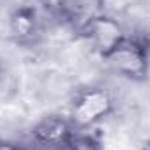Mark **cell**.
Instances as JSON below:
<instances>
[{"instance_id":"obj_1","label":"cell","mask_w":150,"mask_h":150,"mask_svg":"<svg viewBox=\"0 0 150 150\" xmlns=\"http://www.w3.org/2000/svg\"><path fill=\"white\" fill-rule=\"evenodd\" d=\"M113 74L131 82H143L150 72V44L145 37L127 35L103 59Z\"/></svg>"},{"instance_id":"obj_3","label":"cell","mask_w":150,"mask_h":150,"mask_svg":"<svg viewBox=\"0 0 150 150\" xmlns=\"http://www.w3.org/2000/svg\"><path fill=\"white\" fill-rule=\"evenodd\" d=\"M79 33L101 59H105L127 37L124 26L115 18L107 14L87 16L79 25Z\"/></svg>"},{"instance_id":"obj_6","label":"cell","mask_w":150,"mask_h":150,"mask_svg":"<svg viewBox=\"0 0 150 150\" xmlns=\"http://www.w3.org/2000/svg\"><path fill=\"white\" fill-rule=\"evenodd\" d=\"M63 150H105V149H103V143L100 142V138L77 131L70 138V142L63 147Z\"/></svg>"},{"instance_id":"obj_8","label":"cell","mask_w":150,"mask_h":150,"mask_svg":"<svg viewBox=\"0 0 150 150\" xmlns=\"http://www.w3.org/2000/svg\"><path fill=\"white\" fill-rule=\"evenodd\" d=\"M143 150H150V138L145 142V143H143Z\"/></svg>"},{"instance_id":"obj_2","label":"cell","mask_w":150,"mask_h":150,"mask_svg":"<svg viewBox=\"0 0 150 150\" xmlns=\"http://www.w3.org/2000/svg\"><path fill=\"white\" fill-rule=\"evenodd\" d=\"M115 112V100L113 96L100 86H89L77 91L70 105V115L74 127L87 129L94 124L105 120Z\"/></svg>"},{"instance_id":"obj_5","label":"cell","mask_w":150,"mask_h":150,"mask_svg":"<svg viewBox=\"0 0 150 150\" xmlns=\"http://www.w3.org/2000/svg\"><path fill=\"white\" fill-rule=\"evenodd\" d=\"M9 35L18 45L30 47L42 35V19L37 7L19 5L9 14Z\"/></svg>"},{"instance_id":"obj_9","label":"cell","mask_w":150,"mask_h":150,"mask_svg":"<svg viewBox=\"0 0 150 150\" xmlns=\"http://www.w3.org/2000/svg\"><path fill=\"white\" fill-rule=\"evenodd\" d=\"M0 74H2V68H0Z\"/></svg>"},{"instance_id":"obj_7","label":"cell","mask_w":150,"mask_h":150,"mask_svg":"<svg viewBox=\"0 0 150 150\" xmlns=\"http://www.w3.org/2000/svg\"><path fill=\"white\" fill-rule=\"evenodd\" d=\"M0 150H23L19 145L12 143V142H7V140H0Z\"/></svg>"},{"instance_id":"obj_4","label":"cell","mask_w":150,"mask_h":150,"mask_svg":"<svg viewBox=\"0 0 150 150\" xmlns=\"http://www.w3.org/2000/svg\"><path fill=\"white\" fill-rule=\"evenodd\" d=\"M77 133L72 120L68 117L51 113L45 115L32 127V140L49 150H63L70 142V138Z\"/></svg>"}]
</instances>
